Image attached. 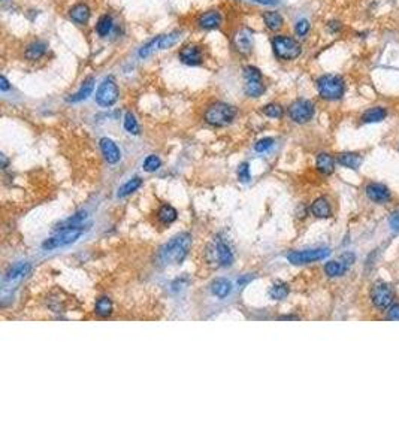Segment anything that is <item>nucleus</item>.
I'll return each mask as SVG.
<instances>
[{"instance_id": "obj_45", "label": "nucleus", "mask_w": 399, "mask_h": 448, "mask_svg": "<svg viewBox=\"0 0 399 448\" xmlns=\"http://www.w3.org/2000/svg\"><path fill=\"white\" fill-rule=\"evenodd\" d=\"M9 88H11V85H9V83H8L6 76L2 75V76H0V90H2V91H8Z\"/></svg>"}, {"instance_id": "obj_44", "label": "nucleus", "mask_w": 399, "mask_h": 448, "mask_svg": "<svg viewBox=\"0 0 399 448\" xmlns=\"http://www.w3.org/2000/svg\"><path fill=\"white\" fill-rule=\"evenodd\" d=\"M254 3H259V5H265V6H275L280 3V0H251Z\"/></svg>"}, {"instance_id": "obj_22", "label": "nucleus", "mask_w": 399, "mask_h": 448, "mask_svg": "<svg viewBox=\"0 0 399 448\" xmlns=\"http://www.w3.org/2000/svg\"><path fill=\"white\" fill-rule=\"evenodd\" d=\"M29 270H30V263H27V262H20V263L14 265L9 270H8V274H6V277H5V281L6 282L18 281V280L24 278V277L29 274Z\"/></svg>"}, {"instance_id": "obj_49", "label": "nucleus", "mask_w": 399, "mask_h": 448, "mask_svg": "<svg viewBox=\"0 0 399 448\" xmlns=\"http://www.w3.org/2000/svg\"><path fill=\"white\" fill-rule=\"evenodd\" d=\"M283 320H298V317H293V316H284L281 317Z\"/></svg>"}, {"instance_id": "obj_39", "label": "nucleus", "mask_w": 399, "mask_h": 448, "mask_svg": "<svg viewBox=\"0 0 399 448\" xmlns=\"http://www.w3.org/2000/svg\"><path fill=\"white\" fill-rule=\"evenodd\" d=\"M310 29H311V24H310V21L305 20V18L298 20L296 24H295V33L298 34L299 37H305V36L308 34V32H310Z\"/></svg>"}, {"instance_id": "obj_2", "label": "nucleus", "mask_w": 399, "mask_h": 448, "mask_svg": "<svg viewBox=\"0 0 399 448\" xmlns=\"http://www.w3.org/2000/svg\"><path fill=\"white\" fill-rule=\"evenodd\" d=\"M235 116H236V108L224 102L211 103L203 112L205 123H208L213 127H226L235 120Z\"/></svg>"}, {"instance_id": "obj_4", "label": "nucleus", "mask_w": 399, "mask_h": 448, "mask_svg": "<svg viewBox=\"0 0 399 448\" xmlns=\"http://www.w3.org/2000/svg\"><path fill=\"white\" fill-rule=\"evenodd\" d=\"M317 91L321 99L339 100L346 93V83L339 75L326 73L317 80Z\"/></svg>"}, {"instance_id": "obj_35", "label": "nucleus", "mask_w": 399, "mask_h": 448, "mask_svg": "<svg viewBox=\"0 0 399 448\" xmlns=\"http://www.w3.org/2000/svg\"><path fill=\"white\" fill-rule=\"evenodd\" d=\"M85 218H87V212L85 211H80L78 214H75L73 217L67 218L66 221H63L60 224V227H62V230L70 229V227H78V226H81V223H83Z\"/></svg>"}, {"instance_id": "obj_24", "label": "nucleus", "mask_w": 399, "mask_h": 448, "mask_svg": "<svg viewBox=\"0 0 399 448\" xmlns=\"http://www.w3.org/2000/svg\"><path fill=\"white\" fill-rule=\"evenodd\" d=\"M311 212L317 218H328L332 214V209H331V205L326 198H318L311 205Z\"/></svg>"}, {"instance_id": "obj_6", "label": "nucleus", "mask_w": 399, "mask_h": 448, "mask_svg": "<svg viewBox=\"0 0 399 448\" xmlns=\"http://www.w3.org/2000/svg\"><path fill=\"white\" fill-rule=\"evenodd\" d=\"M84 233L83 226H78V227H70V229H65V230H60V233L54 235L52 238L47 239L44 244H42V248L44 249H55V248H62V247H66V245H70L73 242H77L81 235Z\"/></svg>"}, {"instance_id": "obj_16", "label": "nucleus", "mask_w": 399, "mask_h": 448, "mask_svg": "<svg viewBox=\"0 0 399 448\" xmlns=\"http://www.w3.org/2000/svg\"><path fill=\"white\" fill-rule=\"evenodd\" d=\"M47 50H48V44L44 42V41H33L30 42L26 50H24V59L29 60V62H37L41 60L45 54H47Z\"/></svg>"}, {"instance_id": "obj_36", "label": "nucleus", "mask_w": 399, "mask_h": 448, "mask_svg": "<svg viewBox=\"0 0 399 448\" xmlns=\"http://www.w3.org/2000/svg\"><path fill=\"white\" fill-rule=\"evenodd\" d=\"M124 129H126V132L130 133V134H139L138 120H136V116L133 115L130 111L124 114Z\"/></svg>"}, {"instance_id": "obj_26", "label": "nucleus", "mask_w": 399, "mask_h": 448, "mask_svg": "<svg viewBox=\"0 0 399 448\" xmlns=\"http://www.w3.org/2000/svg\"><path fill=\"white\" fill-rule=\"evenodd\" d=\"M386 115H387V111L384 108L375 106V108L366 109L365 112L362 114V116H360V120H362V123H366V124H369V123H380V121H383L386 118Z\"/></svg>"}, {"instance_id": "obj_1", "label": "nucleus", "mask_w": 399, "mask_h": 448, "mask_svg": "<svg viewBox=\"0 0 399 448\" xmlns=\"http://www.w3.org/2000/svg\"><path fill=\"white\" fill-rule=\"evenodd\" d=\"M192 247V236L190 233H180L174 236L170 241L159 251V259L165 265H178L181 263L188 254V249Z\"/></svg>"}, {"instance_id": "obj_14", "label": "nucleus", "mask_w": 399, "mask_h": 448, "mask_svg": "<svg viewBox=\"0 0 399 448\" xmlns=\"http://www.w3.org/2000/svg\"><path fill=\"white\" fill-rule=\"evenodd\" d=\"M368 199L375 202V203H386L390 200V191L389 188L380 183H371L365 188Z\"/></svg>"}, {"instance_id": "obj_28", "label": "nucleus", "mask_w": 399, "mask_h": 448, "mask_svg": "<svg viewBox=\"0 0 399 448\" xmlns=\"http://www.w3.org/2000/svg\"><path fill=\"white\" fill-rule=\"evenodd\" d=\"M181 37H183V32L181 30H174L170 33L162 34L159 37V50H169V48H172L177 42H180Z\"/></svg>"}, {"instance_id": "obj_48", "label": "nucleus", "mask_w": 399, "mask_h": 448, "mask_svg": "<svg viewBox=\"0 0 399 448\" xmlns=\"http://www.w3.org/2000/svg\"><path fill=\"white\" fill-rule=\"evenodd\" d=\"M0 159H2V167H3V169H6V167H8V159L5 157V154H2V155H0Z\"/></svg>"}, {"instance_id": "obj_18", "label": "nucleus", "mask_w": 399, "mask_h": 448, "mask_svg": "<svg viewBox=\"0 0 399 448\" xmlns=\"http://www.w3.org/2000/svg\"><path fill=\"white\" fill-rule=\"evenodd\" d=\"M262 20L265 23L266 29L271 32H280L284 26V18L280 12L277 11H266L262 14Z\"/></svg>"}, {"instance_id": "obj_8", "label": "nucleus", "mask_w": 399, "mask_h": 448, "mask_svg": "<svg viewBox=\"0 0 399 448\" xmlns=\"http://www.w3.org/2000/svg\"><path fill=\"white\" fill-rule=\"evenodd\" d=\"M331 254L329 248H314V249H303V251H292L287 254V260L293 265H308L314 263L318 260L326 259Z\"/></svg>"}, {"instance_id": "obj_10", "label": "nucleus", "mask_w": 399, "mask_h": 448, "mask_svg": "<svg viewBox=\"0 0 399 448\" xmlns=\"http://www.w3.org/2000/svg\"><path fill=\"white\" fill-rule=\"evenodd\" d=\"M253 30L249 27H241L238 29L232 37V45L235 51L241 55H249L254 47V36Z\"/></svg>"}, {"instance_id": "obj_21", "label": "nucleus", "mask_w": 399, "mask_h": 448, "mask_svg": "<svg viewBox=\"0 0 399 448\" xmlns=\"http://www.w3.org/2000/svg\"><path fill=\"white\" fill-rule=\"evenodd\" d=\"M336 162L344 167L357 170L362 165V155L357 152H343L336 157Z\"/></svg>"}, {"instance_id": "obj_12", "label": "nucleus", "mask_w": 399, "mask_h": 448, "mask_svg": "<svg viewBox=\"0 0 399 448\" xmlns=\"http://www.w3.org/2000/svg\"><path fill=\"white\" fill-rule=\"evenodd\" d=\"M196 23H198V26H199L200 29H203V30H217L223 24V15L217 9H210V11L200 14Z\"/></svg>"}, {"instance_id": "obj_23", "label": "nucleus", "mask_w": 399, "mask_h": 448, "mask_svg": "<svg viewBox=\"0 0 399 448\" xmlns=\"http://www.w3.org/2000/svg\"><path fill=\"white\" fill-rule=\"evenodd\" d=\"M211 291L217 298H227L232 293V282L226 278H217L216 281L211 284Z\"/></svg>"}, {"instance_id": "obj_29", "label": "nucleus", "mask_w": 399, "mask_h": 448, "mask_svg": "<svg viewBox=\"0 0 399 448\" xmlns=\"http://www.w3.org/2000/svg\"><path fill=\"white\" fill-rule=\"evenodd\" d=\"M112 29H114V21H112V17L108 15V14L102 15L98 20V23H96V33L99 34L100 37L109 36V33L112 32Z\"/></svg>"}, {"instance_id": "obj_40", "label": "nucleus", "mask_w": 399, "mask_h": 448, "mask_svg": "<svg viewBox=\"0 0 399 448\" xmlns=\"http://www.w3.org/2000/svg\"><path fill=\"white\" fill-rule=\"evenodd\" d=\"M272 147H274V139L272 138H263V139H259L254 144V151L256 152H266L268 149H271Z\"/></svg>"}, {"instance_id": "obj_46", "label": "nucleus", "mask_w": 399, "mask_h": 448, "mask_svg": "<svg viewBox=\"0 0 399 448\" xmlns=\"http://www.w3.org/2000/svg\"><path fill=\"white\" fill-rule=\"evenodd\" d=\"M341 260L346 263L347 266L353 265V262H354V254H350V252H346L343 257H341Z\"/></svg>"}, {"instance_id": "obj_7", "label": "nucleus", "mask_w": 399, "mask_h": 448, "mask_svg": "<svg viewBox=\"0 0 399 448\" xmlns=\"http://www.w3.org/2000/svg\"><path fill=\"white\" fill-rule=\"evenodd\" d=\"M118 96H120L118 85L114 81V78L109 76V78H105L102 84H99L98 91H96V103L102 108H109L116 105Z\"/></svg>"}, {"instance_id": "obj_15", "label": "nucleus", "mask_w": 399, "mask_h": 448, "mask_svg": "<svg viewBox=\"0 0 399 448\" xmlns=\"http://www.w3.org/2000/svg\"><path fill=\"white\" fill-rule=\"evenodd\" d=\"M91 17V11L87 3H77L69 9V18L77 26H85Z\"/></svg>"}, {"instance_id": "obj_33", "label": "nucleus", "mask_w": 399, "mask_h": 448, "mask_svg": "<svg viewBox=\"0 0 399 448\" xmlns=\"http://www.w3.org/2000/svg\"><path fill=\"white\" fill-rule=\"evenodd\" d=\"M262 112H263V115L269 116V118L280 120L284 115V108L280 103H268L262 108Z\"/></svg>"}, {"instance_id": "obj_42", "label": "nucleus", "mask_w": 399, "mask_h": 448, "mask_svg": "<svg viewBox=\"0 0 399 448\" xmlns=\"http://www.w3.org/2000/svg\"><path fill=\"white\" fill-rule=\"evenodd\" d=\"M387 318L389 320H395V321H399V303H395L389 308L387 311Z\"/></svg>"}, {"instance_id": "obj_9", "label": "nucleus", "mask_w": 399, "mask_h": 448, "mask_svg": "<svg viewBox=\"0 0 399 448\" xmlns=\"http://www.w3.org/2000/svg\"><path fill=\"white\" fill-rule=\"evenodd\" d=\"M393 299H395V291L389 284L378 281L372 285V288H371V302L374 303V306H377L380 309L390 308L392 303H393Z\"/></svg>"}, {"instance_id": "obj_38", "label": "nucleus", "mask_w": 399, "mask_h": 448, "mask_svg": "<svg viewBox=\"0 0 399 448\" xmlns=\"http://www.w3.org/2000/svg\"><path fill=\"white\" fill-rule=\"evenodd\" d=\"M159 37H160V36H157V37L151 39L150 42H147V44H145V45H144V47L139 50V52H138V54H139V57H141V59H147V57H150L151 54L154 52V50H156V48L159 50Z\"/></svg>"}, {"instance_id": "obj_32", "label": "nucleus", "mask_w": 399, "mask_h": 448, "mask_svg": "<svg viewBox=\"0 0 399 448\" xmlns=\"http://www.w3.org/2000/svg\"><path fill=\"white\" fill-rule=\"evenodd\" d=\"M94 311L99 317H108L111 316L112 313V302L109 298H99L98 302H96V306H94Z\"/></svg>"}, {"instance_id": "obj_37", "label": "nucleus", "mask_w": 399, "mask_h": 448, "mask_svg": "<svg viewBox=\"0 0 399 448\" xmlns=\"http://www.w3.org/2000/svg\"><path fill=\"white\" fill-rule=\"evenodd\" d=\"M160 166H162V160H160L156 154L148 155V157L144 160V163H142V167H144L145 172H156L157 169H160Z\"/></svg>"}, {"instance_id": "obj_11", "label": "nucleus", "mask_w": 399, "mask_h": 448, "mask_svg": "<svg viewBox=\"0 0 399 448\" xmlns=\"http://www.w3.org/2000/svg\"><path fill=\"white\" fill-rule=\"evenodd\" d=\"M178 59L181 63L187 65V66H199L203 63V52H202V48L199 45L188 44V45H184L180 50Z\"/></svg>"}, {"instance_id": "obj_20", "label": "nucleus", "mask_w": 399, "mask_h": 448, "mask_svg": "<svg viewBox=\"0 0 399 448\" xmlns=\"http://www.w3.org/2000/svg\"><path fill=\"white\" fill-rule=\"evenodd\" d=\"M317 170L323 175H331L335 170V159L328 152H320L316 159Z\"/></svg>"}, {"instance_id": "obj_43", "label": "nucleus", "mask_w": 399, "mask_h": 448, "mask_svg": "<svg viewBox=\"0 0 399 448\" xmlns=\"http://www.w3.org/2000/svg\"><path fill=\"white\" fill-rule=\"evenodd\" d=\"M389 226L393 232L399 233V212L392 214V217L389 218Z\"/></svg>"}, {"instance_id": "obj_13", "label": "nucleus", "mask_w": 399, "mask_h": 448, "mask_svg": "<svg viewBox=\"0 0 399 448\" xmlns=\"http://www.w3.org/2000/svg\"><path fill=\"white\" fill-rule=\"evenodd\" d=\"M99 147L105 160L109 163V165H116L120 162L121 159V151L118 148L116 142L109 138H102L99 141Z\"/></svg>"}, {"instance_id": "obj_27", "label": "nucleus", "mask_w": 399, "mask_h": 448, "mask_svg": "<svg viewBox=\"0 0 399 448\" xmlns=\"http://www.w3.org/2000/svg\"><path fill=\"white\" fill-rule=\"evenodd\" d=\"M349 266L346 265L343 260H332V262H328L325 265V272L328 277L331 278H336V277H343L346 272H347Z\"/></svg>"}, {"instance_id": "obj_25", "label": "nucleus", "mask_w": 399, "mask_h": 448, "mask_svg": "<svg viewBox=\"0 0 399 448\" xmlns=\"http://www.w3.org/2000/svg\"><path fill=\"white\" fill-rule=\"evenodd\" d=\"M217 257H218V262L221 266H231L233 263V252L231 247L223 242V241H218L217 242Z\"/></svg>"}, {"instance_id": "obj_5", "label": "nucleus", "mask_w": 399, "mask_h": 448, "mask_svg": "<svg viewBox=\"0 0 399 448\" xmlns=\"http://www.w3.org/2000/svg\"><path fill=\"white\" fill-rule=\"evenodd\" d=\"M287 114L293 123L305 124L313 120V116L316 114V105L314 102L308 99H296L289 106Z\"/></svg>"}, {"instance_id": "obj_17", "label": "nucleus", "mask_w": 399, "mask_h": 448, "mask_svg": "<svg viewBox=\"0 0 399 448\" xmlns=\"http://www.w3.org/2000/svg\"><path fill=\"white\" fill-rule=\"evenodd\" d=\"M266 91V84L263 81V78H257V80H244V93L249 98H260L263 96V93Z\"/></svg>"}, {"instance_id": "obj_3", "label": "nucleus", "mask_w": 399, "mask_h": 448, "mask_svg": "<svg viewBox=\"0 0 399 448\" xmlns=\"http://www.w3.org/2000/svg\"><path fill=\"white\" fill-rule=\"evenodd\" d=\"M272 51L274 55L281 62H293L302 54V45L293 36L277 34L272 37Z\"/></svg>"}, {"instance_id": "obj_31", "label": "nucleus", "mask_w": 399, "mask_h": 448, "mask_svg": "<svg viewBox=\"0 0 399 448\" xmlns=\"http://www.w3.org/2000/svg\"><path fill=\"white\" fill-rule=\"evenodd\" d=\"M157 218H159L160 223H163V224H170V223H174V221L178 218V212H177V209H175L174 206H170V205H163V206L159 209V212H157Z\"/></svg>"}, {"instance_id": "obj_34", "label": "nucleus", "mask_w": 399, "mask_h": 448, "mask_svg": "<svg viewBox=\"0 0 399 448\" xmlns=\"http://www.w3.org/2000/svg\"><path fill=\"white\" fill-rule=\"evenodd\" d=\"M289 291L290 290H289V285L287 284H284V282H275L272 285L269 295H271V298L275 299V300H283V299L287 298Z\"/></svg>"}, {"instance_id": "obj_47", "label": "nucleus", "mask_w": 399, "mask_h": 448, "mask_svg": "<svg viewBox=\"0 0 399 448\" xmlns=\"http://www.w3.org/2000/svg\"><path fill=\"white\" fill-rule=\"evenodd\" d=\"M328 27H329V30H331L332 33H336V32L341 30V24H339L338 21H331V23L328 24Z\"/></svg>"}, {"instance_id": "obj_30", "label": "nucleus", "mask_w": 399, "mask_h": 448, "mask_svg": "<svg viewBox=\"0 0 399 448\" xmlns=\"http://www.w3.org/2000/svg\"><path fill=\"white\" fill-rule=\"evenodd\" d=\"M141 185H142V180H141L139 177H133V178H130L127 183H124L120 188H118L117 196H118V198H127L129 194H132L133 191H136Z\"/></svg>"}, {"instance_id": "obj_41", "label": "nucleus", "mask_w": 399, "mask_h": 448, "mask_svg": "<svg viewBox=\"0 0 399 448\" xmlns=\"http://www.w3.org/2000/svg\"><path fill=\"white\" fill-rule=\"evenodd\" d=\"M238 178L241 183H250L251 173H250V165L247 162H244L238 166Z\"/></svg>"}, {"instance_id": "obj_19", "label": "nucleus", "mask_w": 399, "mask_h": 448, "mask_svg": "<svg viewBox=\"0 0 399 448\" xmlns=\"http://www.w3.org/2000/svg\"><path fill=\"white\" fill-rule=\"evenodd\" d=\"M93 90H94V78H93V76H88V78L83 83L81 88H80L75 94H72L70 98H67V102L78 103V102H83V100L88 99V98L91 96Z\"/></svg>"}]
</instances>
